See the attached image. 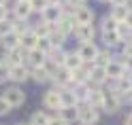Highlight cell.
Wrapping results in <instances>:
<instances>
[{"mask_svg":"<svg viewBox=\"0 0 132 125\" xmlns=\"http://www.w3.org/2000/svg\"><path fill=\"white\" fill-rule=\"evenodd\" d=\"M77 110H79L77 121L81 125H94V123H98V119H100V110H98V108H92L89 104H79Z\"/></svg>","mask_w":132,"mask_h":125,"instance_id":"1","label":"cell"},{"mask_svg":"<svg viewBox=\"0 0 132 125\" xmlns=\"http://www.w3.org/2000/svg\"><path fill=\"white\" fill-rule=\"evenodd\" d=\"M119 106H121V98L115 93V91H111V89L102 91V108H100V110L113 114V112L119 110Z\"/></svg>","mask_w":132,"mask_h":125,"instance_id":"2","label":"cell"},{"mask_svg":"<svg viewBox=\"0 0 132 125\" xmlns=\"http://www.w3.org/2000/svg\"><path fill=\"white\" fill-rule=\"evenodd\" d=\"M75 28H77V21H75V17H72V11H64L62 17L55 23V30L62 32L64 36H70L72 32H75Z\"/></svg>","mask_w":132,"mask_h":125,"instance_id":"3","label":"cell"},{"mask_svg":"<svg viewBox=\"0 0 132 125\" xmlns=\"http://www.w3.org/2000/svg\"><path fill=\"white\" fill-rule=\"evenodd\" d=\"M2 98L9 102V106L11 108H17V106H21L23 102H26V93H23V89H19V87H6L4 91H2Z\"/></svg>","mask_w":132,"mask_h":125,"instance_id":"4","label":"cell"},{"mask_svg":"<svg viewBox=\"0 0 132 125\" xmlns=\"http://www.w3.org/2000/svg\"><path fill=\"white\" fill-rule=\"evenodd\" d=\"M98 51H100V47H98L96 43H83V45H79L77 55L81 57V62H83V64H94Z\"/></svg>","mask_w":132,"mask_h":125,"instance_id":"5","label":"cell"},{"mask_svg":"<svg viewBox=\"0 0 132 125\" xmlns=\"http://www.w3.org/2000/svg\"><path fill=\"white\" fill-rule=\"evenodd\" d=\"M109 81V76H106V70H104V66H98V64H94L92 68H89V85L92 87H100V85H104V83Z\"/></svg>","mask_w":132,"mask_h":125,"instance_id":"6","label":"cell"},{"mask_svg":"<svg viewBox=\"0 0 132 125\" xmlns=\"http://www.w3.org/2000/svg\"><path fill=\"white\" fill-rule=\"evenodd\" d=\"M72 34H75V38L79 40L81 45H83V43H94V38H96V28H94V23H89V26H77Z\"/></svg>","mask_w":132,"mask_h":125,"instance_id":"7","label":"cell"},{"mask_svg":"<svg viewBox=\"0 0 132 125\" xmlns=\"http://www.w3.org/2000/svg\"><path fill=\"white\" fill-rule=\"evenodd\" d=\"M70 11H72V17H75L77 26H89L94 21V11L87 9V6H79V9H72L70 6Z\"/></svg>","mask_w":132,"mask_h":125,"instance_id":"8","label":"cell"},{"mask_svg":"<svg viewBox=\"0 0 132 125\" xmlns=\"http://www.w3.org/2000/svg\"><path fill=\"white\" fill-rule=\"evenodd\" d=\"M9 13H13V17L19 21H28L32 15V6H30V2H17L15 0V4L9 9Z\"/></svg>","mask_w":132,"mask_h":125,"instance_id":"9","label":"cell"},{"mask_svg":"<svg viewBox=\"0 0 132 125\" xmlns=\"http://www.w3.org/2000/svg\"><path fill=\"white\" fill-rule=\"evenodd\" d=\"M28 79H30V68L26 64L11 66L9 68V81H13V83H26Z\"/></svg>","mask_w":132,"mask_h":125,"instance_id":"10","label":"cell"},{"mask_svg":"<svg viewBox=\"0 0 132 125\" xmlns=\"http://www.w3.org/2000/svg\"><path fill=\"white\" fill-rule=\"evenodd\" d=\"M104 70H106V76H109V81H119L126 76V70H123V66L117 62V57H113V60L104 66Z\"/></svg>","mask_w":132,"mask_h":125,"instance_id":"11","label":"cell"},{"mask_svg":"<svg viewBox=\"0 0 132 125\" xmlns=\"http://www.w3.org/2000/svg\"><path fill=\"white\" fill-rule=\"evenodd\" d=\"M43 106L51 108V110H60L62 108V100H60V89H49L43 95Z\"/></svg>","mask_w":132,"mask_h":125,"instance_id":"12","label":"cell"},{"mask_svg":"<svg viewBox=\"0 0 132 125\" xmlns=\"http://www.w3.org/2000/svg\"><path fill=\"white\" fill-rule=\"evenodd\" d=\"M4 62H6V66H19V64H26V51H23L21 47H17V49H13V51H6L4 53Z\"/></svg>","mask_w":132,"mask_h":125,"instance_id":"13","label":"cell"},{"mask_svg":"<svg viewBox=\"0 0 132 125\" xmlns=\"http://www.w3.org/2000/svg\"><path fill=\"white\" fill-rule=\"evenodd\" d=\"M62 13H64V11H62V6H57V4H49L47 9L40 13V19L47 21V23H53V26H55L57 19L62 17Z\"/></svg>","mask_w":132,"mask_h":125,"instance_id":"14","label":"cell"},{"mask_svg":"<svg viewBox=\"0 0 132 125\" xmlns=\"http://www.w3.org/2000/svg\"><path fill=\"white\" fill-rule=\"evenodd\" d=\"M30 79L34 83H38V85H45V83L51 81V72L45 66H36V68H30Z\"/></svg>","mask_w":132,"mask_h":125,"instance_id":"15","label":"cell"},{"mask_svg":"<svg viewBox=\"0 0 132 125\" xmlns=\"http://www.w3.org/2000/svg\"><path fill=\"white\" fill-rule=\"evenodd\" d=\"M100 40L104 43V49H115V47H121L123 45V38L119 36V32H104L100 34Z\"/></svg>","mask_w":132,"mask_h":125,"instance_id":"16","label":"cell"},{"mask_svg":"<svg viewBox=\"0 0 132 125\" xmlns=\"http://www.w3.org/2000/svg\"><path fill=\"white\" fill-rule=\"evenodd\" d=\"M81 66H83V62H81V57L77 55V51H70V53H66V55H64V64H62V68H64V70L72 72V70L81 68Z\"/></svg>","mask_w":132,"mask_h":125,"instance_id":"17","label":"cell"},{"mask_svg":"<svg viewBox=\"0 0 132 125\" xmlns=\"http://www.w3.org/2000/svg\"><path fill=\"white\" fill-rule=\"evenodd\" d=\"M36 43H38V36L34 34V32H28V34H23V36H19V47L23 49V51H32V49H36Z\"/></svg>","mask_w":132,"mask_h":125,"instance_id":"18","label":"cell"},{"mask_svg":"<svg viewBox=\"0 0 132 125\" xmlns=\"http://www.w3.org/2000/svg\"><path fill=\"white\" fill-rule=\"evenodd\" d=\"M47 60V55L45 53H40L38 49H32V51L26 53V62L30 64V68H36V66H43Z\"/></svg>","mask_w":132,"mask_h":125,"instance_id":"19","label":"cell"},{"mask_svg":"<svg viewBox=\"0 0 132 125\" xmlns=\"http://www.w3.org/2000/svg\"><path fill=\"white\" fill-rule=\"evenodd\" d=\"M53 30H55V26H53V23H47V21H43V19H40L36 26L32 28V32H34L38 38H49V34H51Z\"/></svg>","mask_w":132,"mask_h":125,"instance_id":"20","label":"cell"},{"mask_svg":"<svg viewBox=\"0 0 132 125\" xmlns=\"http://www.w3.org/2000/svg\"><path fill=\"white\" fill-rule=\"evenodd\" d=\"M0 47H2V51H13V49H17L19 47V36L17 34H6L0 38Z\"/></svg>","mask_w":132,"mask_h":125,"instance_id":"21","label":"cell"},{"mask_svg":"<svg viewBox=\"0 0 132 125\" xmlns=\"http://www.w3.org/2000/svg\"><path fill=\"white\" fill-rule=\"evenodd\" d=\"M85 104H89L92 108H98V110H100V108H102V89L94 87L92 91H89V95H87V102H85Z\"/></svg>","mask_w":132,"mask_h":125,"instance_id":"22","label":"cell"},{"mask_svg":"<svg viewBox=\"0 0 132 125\" xmlns=\"http://www.w3.org/2000/svg\"><path fill=\"white\" fill-rule=\"evenodd\" d=\"M62 117V119L66 121V123H75L77 121V114H79V110H77V106H66V108H60V112H57Z\"/></svg>","mask_w":132,"mask_h":125,"instance_id":"23","label":"cell"},{"mask_svg":"<svg viewBox=\"0 0 132 125\" xmlns=\"http://www.w3.org/2000/svg\"><path fill=\"white\" fill-rule=\"evenodd\" d=\"M60 100H62V108L77 106V98H75V93H72V89H60Z\"/></svg>","mask_w":132,"mask_h":125,"instance_id":"24","label":"cell"},{"mask_svg":"<svg viewBox=\"0 0 132 125\" xmlns=\"http://www.w3.org/2000/svg\"><path fill=\"white\" fill-rule=\"evenodd\" d=\"M49 117H51V114H47L45 110H36V112H32L28 125H47L49 123Z\"/></svg>","mask_w":132,"mask_h":125,"instance_id":"25","label":"cell"},{"mask_svg":"<svg viewBox=\"0 0 132 125\" xmlns=\"http://www.w3.org/2000/svg\"><path fill=\"white\" fill-rule=\"evenodd\" d=\"M30 30H32V26H30V19H28V21H19V19H13V34H17V36H23V34H28Z\"/></svg>","mask_w":132,"mask_h":125,"instance_id":"26","label":"cell"},{"mask_svg":"<svg viewBox=\"0 0 132 125\" xmlns=\"http://www.w3.org/2000/svg\"><path fill=\"white\" fill-rule=\"evenodd\" d=\"M66 38H68V36H64L62 32L53 30L51 34H49V43H51V47H53V49H62V47H64V43H66Z\"/></svg>","mask_w":132,"mask_h":125,"instance_id":"27","label":"cell"},{"mask_svg":"<svg viewBox=\"0 0 132 125\" xmlns=\"http://www.w3.org/2000/svg\"><path fill=\"white\" fill-rule=\"evenodd\" d=\"M117 26H119V23L115 21V19H111L109 15H104V17L100 19V34H104V32H115Z\"/></svg>","mask_w":132,"mask_h":125,"instance_id":"28","label":"cell"},{"mask_svg":"<svg viewBox=\"0 0 132 125\" xmlns=\"http://www.w3.org/2000/svg\"><path fill=\"white\" fill-rule=\"evenodd\" d=\"M126 13H128V6H111L109 17L115 19L117 23H123V19H126Z\"/></svg>","mask_w":132,"mask_h":125,"instance_id":"29","label":"cell"},{"mask_svg":"<svg viewBox=\"0 0 132 125\" xmlns=\"http://www.w3.org/2000/svg\"><path fill=\"white\" fill-rule=\"evenodd\" d=\"M113 51H111V49H100V51H98V55H96V62L94 64H98V66H106V64H109L111 60H113Z\"/></svg>","mask_w":132,"mask_h":125,"instance_id":"30","label":"cell"},{"mask_svg":"<svg viewBox=\"0 0 132 125\" xmlns=\"http://www.w3.org/2000/svg\"><path fill=\"white\" fill-rule=\"evenodd\" d=\"M64 55H66V51H62V49H51V53L47 55V60H49V62H53L57 68H62V64H64Z\"/></svg>","mask_w":132,"mask_h":125,"instance_id":"31","label":"cell"},{"mask_svg":"<svg viewBox=\"0 0 132 125\" xmlns=\"http://www.w3.org/2000/svg\"><path fill=\"white\" fill-rule=\"evenodd\" d=\"M49 4H53V0H30L32 13H43Z\"/></svg>","mask_w":132,"mask_h":125,"instance_id":"32","label":"cell"},{"mask_svg":"<svg viewBox=\"0 0 132 125\" xmlns=\"http://www.w3.org/2000/svg\"><path fill=\"white\" fill-rule=\"evenodd\" d=\"M36 49H38V51L40 53H45V55H49V53H51V43H49V38H38V43H36Z\"/></svg>","mask_w":132,"mask_h":125,"instance_id":"33","label":"cell"},{"mask_svg":"<svg viewBox=\"0 0 132 125\" xmlns=\"http://www.w3.org/2000/svg\"><path fill=\"white\" fill-rule=\"evenodd\" d=\"M6 34H13V21H11V19L0 21V38L6 36Z\"/></svg>","mask_w":132,"mask_h":125,"instance_id":"34","label":"cell"},{"mask_svg":"<svg viewBox=\"0 0 132 125\" xmlns=\"http://www.w3.org/2000/svg\"><path fill=\"white\" fill-rule=\"evenodd\" d=\"M9 81V66H6L4 60H0V85Z\"/></svg>","mask_w":132,"mask_h":125,"instance_id":"35","label":"cell"},{"mask_svg":"<svg viewBox=\"0 0 132 125\" xmlns=\"http://www.w3.org/2000/svg\"><path fill=\"white\" fill-rule=\"evenodd\" d=\"M123 57H128V60H132V40H123V45H121V53Z\"/></svg>","mask_w":132,"mask_h":125,"instance_id":"36","label":"cell"},{"mask_svg":"<svg viewBox=\"0 0 132 125\" xmlns=\"http://www.w3.org/2000/svg\"><path fill=\"white\" fill-rule=\"evenodd\" d=\"M11 112V106H9V102L0 95V117H4V114H9Z\"/></svg>","mask_w":132,"mask_h":125,"instance_id":"37","label":"cell"},{"mask_svg":"<svg viewBox=\"0 0 132 125\" xmlns=\"http://www.w3.org/2000/svg\"><path fill=\"white\" fill-rule=\"evenodd\" d=\"M47 125H68V123H66L60 114H51V117H49V123H47Z\"/></svg>","mask_w":132,"mask_h":125,"instance_id":"38","label":"cell"},{"mask_svg":"<svg viewBox=\"0 0 132 125\" xmlns=\"http://www.w3.org/2000/svg\"><path fill=\"white\" fill-rule=\"evenodd\" d=\"M123 26H126L130 32H132V9H128V13H126V19H123Z\"/></svg>","mask_w":132,"mask_h":125,"instance_id":"39","label":"cell"},{"mask_svg":"<svg viewBox=\"0 0 132 125\" xmlns=\"http://www.w3.org/2000/svg\"><path fill=\"white\" fill-rule=\"evenodd\" d=\"M4 19H9V6L0 4V21H4Z\"/></svg>","mask_w":132,"mask_h":125,"instance_id":"40","label":"cell"},{"mask_svg":"<svg viewBox=\"0 0 132 125\" xmlns=\"http://www.w3.org/2000/svg\"><path fill=\"white\" fill-rule=\"evenodd\" d=\"M109 4L111 6H128L130 0H109Z\"/></svg>","mask_w":132,"mask_h":125,"instance_id":"41","label":"cell"},{"mask_svg":"<svg viewBox=\"0 0 132 125\" xmlns=\"http://www.w3.org/2000/svg\"><path fill=\"white\" fill-rule=\"evenodd\" d=\"M68 6H72V9H79V6H85V0H68Z\"/></svg>","mask_w":132,"mask_h":125,"instance_id":"42","label":"cell"},{"mask_svg":"<svg viewBox=\"0 0 132 125\" xmlns=\"http://www.w3.org/2000/svg\"><path fill=\"white\" fill-rule=\"evenodd\" d=\"M123 125H132V112L126 114V119H123Z\"/></svg>","mask_w":132,"mask_h":125,"instance_id":"43","label":"cell"},{"mask_svg":"<svg viewBox=\"0 0 132 125\" xmlns=\"http://www.w3.org/2000/svg\"><path fill=\"white\" fill-rule=\"evenodd\" d=\"M53 4H57V6H62V9H64V6L68 4V0H53Z\"/></svg>","mask_w":132,"mask_h":125,"instance_id":"44","label":"cell"},{"mask_svg":"<svg viewBox=\"0 0 132 125\" xmlns=\"http://www.w3.org/2000/svg\"><path fill=\"white\" fill-rule=\"evenodd\" d=\"M0 4H4V6H6V4H9V0H0Z\"/></svg>","mask_w":132,"mask_h":125,"instance_id":"45","label":"cell"},{"mask_svg":"<svg viewBox=\"0 0 132 125\" xmlns=\"http://www.w3.org/2000/svg\"><path fill=\"white\" fill-rule=\"evenodd\" d=\"M128 79H130V81H132V70H130V72H128Z\"/></svg>","mask_w":132,"mask_h":125,"instance_id":"46","label":"cell"},{"mask_svg":"<svg viewBox=\"0 0 132 125\" xmlns=\"http://www.w3.org/2000/svg\"><path fill=\"white\" fill-rule=\"evenodd\" d=\"M17 2H30V0H17Z\"/></svg>","mask_w":132,"mask_h":125,"instance_id":"47","label":"cell"},{"mask_svg":"<svg viewBox=\"0 0 132 125\" xmlns=\"http://www.w3.org/2000/svg\"><path fill=\"white\" fill-rule=\"evenodd\" d=\"M98 2H109V0H98Z\"/></svg>","mask_w":132,"mask_h":125,"instance_id":"48","label":"cell"},{"mask_svg":"<svg viewBox=\"0 0 132 125\" xmlns=\"http://www.w3.org/2000/svg\"><path fill=\"white\" fill-rule=\"evenodd\" d=\"M128 9H132V0H130V6H128Z\"/></svg>","mask_w":132,"mask_h":125,"instance_id":"49","label":"cell"},{"mask_svg":"<svg viewBox=\"0 0 132 125\" xmlns=\"http://www.w3.org/2000/svg\"><path fill=\"white\" fill-rule=\"evenodd\" d=\"M19 125H28V123H19Z\"/></svg>","mask_w":132,"mask_h":125,"instance_id":"50","label":"cell"},{"mask_svg":"<svg viewBox=\"0 0 132 125\" xmlns=\"http://www.w3.org/2000/svg\"><path fill=\"white\" fill-rule=\"evenodd\" d=\"M128 40H132V36H130V38H128Z\"/></svg>","mask_w":132,"mask_h":125,"instance_id":"51","label":"cell"}]
</instances>
